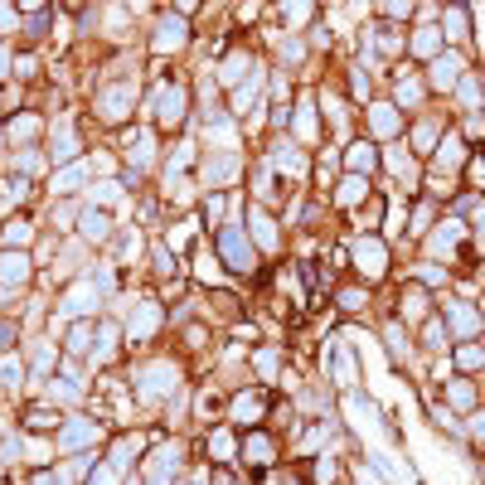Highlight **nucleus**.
Instances as JSON below:
<instances>
[{
	"label": "nucleus",
	"instance_id": "22",
	"mask_svg": "<svg viewBox=\"0 0 485 485\" xmlns=\"http://www.w3.org/2000/svg\"><path fill=\"white\" fill-rule=\"evenodd\" d=\"M73 151H78V136L68 132V127L54 132V161H73Z\"/></svg>",
	"mask_w": 485,
	"mask_h": 485
},
{
	"label": "nucleus",
	"instance_id": "37",
	"mask_svg": "<svg viewBox=\"0 0 485 485\" xmlns=\"http://www.w3.org/2000/svg\"><path fill=\"white\" fill-rule=\"evenodd\" d=\"M437 39H442L437 29H417V39H412V49H417V54H432V49H437Z\"/></svg>",
	"mask_w": 485,
	"mask_h": 485
},
{
	"label": "nucleus",
	"instance_id": "12",
	"mask_svg": "<svg viewBox=\"0 0 485 485\" xmlns=\"http://www.w3.org/2000/svg\"><path fill=\"white\" fill-rule=\"evenodd\" d=\"M25 277H29V257L25 252H5V257H0V282H5V287H20Z\"/></svg>",
	"mask_w": 485,
	"mask_h": 485
},
{
	"label": "nucleus",
	"instance_id": "32",
	"mask_svg": "<svg viewBox=\"0 0 485 485\" xmlns=\"http://www.w3.org/2000/svg\"><path fill=\"white\" fill-rule=\"evenodd\" d=\"M277 165H282L287 175H306V156H301V151H282V156H277Z\"/></svg>",
	"mask_w": 485,
	"mask_h": 485
},
{
	"label": "nucleus",
	"instance_id": "17",
	"mask_svg": "<svg viewBox=\"0 0 485 485\" xmlns=\"http://www.w3.org/2000/svg\"><path fill=\"white\" fill-rule=\"evenodd\" d=\"M247 233L262 242V247H277V228H272V218L262 214V209H252V218H247Z\"/></svg>",
	"mask_w": 485,
	"mask_h": 485
},
{
	"label": "nucleus",
	"instance_id": "26",
	"mask_svg": "<svg viewBox=\"0 0 485 485\" xmlns=\"http://www.w3.org/2000/svg\"><path fill=\"white\" fill-rule=\"evenodd\" d=\"M20 378H25V364H20L15 354H10V359H0V383H5V388H15Z\"/></svg>",
	"mask_w": 485,
	"mask_h": 485
},
{
	"label": "nucleus",
	"instance_id": "39",
	"mask_svg": "<svg viewBox=\"0 0 485 485\" xmlns=\"http://www.w3.org/2000/svg\"><path fill=\"white\" fill-rule=\"evenodd\" d=\"M297 132H301V141H311V136H316V117H311V107L297 112Z\"/></svg>",
	"mask_w": 485,
	"mask_h": 485
},
{
	"label": "nucleus",
	"instance_id": "6",
	"mask_svg": "<svg viewBox=\"0 0 485 485\" xmlns=\"http://www.w3.org/2000/svg\"><path fill=\"white\" fill-rule=\"evenodd\" d=\"M180 471V447H156L146 461V485H170Z\"/></svg>",
	"mask_w": 485,
	"mask_h": 485
},
{
	"label": "nucleus",
	"instance_id": "10",
	"mask_svg": "<svg viewBox=\"0 0 485 485\" xmlns=\"http://www.w3.org/2000/svg\"><path fill=\"white\" fill-rule=\"evenodd\" d=\"M238 156H233V151H218V161H209L204 165V180H209V185H223V180H233V175H238Z\"/></svg>",
	"mask_w": 485,
	"mask_h": 485
},
{
	"label": "nucleus",
	"instance_id": "28",
	"mask_svg": "<svg viewBox=\"0 0 485 485\" xmlns=\"http://www.w3.org/2000/svg\"><path fill=\"white\" fill-rule=\"evenodd\" d=\"M369 122H374V132H378V136H388L393 127H398V117H393L388 107H369Z\"/></svg>",
	"mask_w": 485,
	"mask_h": 485
},
{
	"label": "nucleus",
	"instance_id": "44",
	"mask_svg": "<svg viewBox=\"0 0 485 485\" xmlns=\"http://www.w3.org/2000/svg\"><path fill=\"white\" fill-rule=\"evenodd\" d=\"M388 354H393V359H398V364H403V330H388Z\"/></svg>",
	"mask_w": 485,
	"mask_h": 485
},
{
	"label": "nucleus",
	"instance_id": "43",
	"mask_svg": "<svg viewBox=\"0 0 485 485\" xmlns=\"http://www.w3.org/2000/svg\"><path fill=\"white\" fill-rule=\"evenodd\" d=\"M87 485H117V471H112V466H97V471L87 476Z\"/></svg>",
	"mask_w": 485,
	"mask_h": 485
},
{
	"label": "nucleus",
	"instance_id": "5",
	"mask_svg": "<svg viewBox=\"0 0 485 485\" xmlns=\"http://www.w3.org/2000/svg\"><path fill=\"white\" fill-rule=\"evenodd\" d=\"M97 311V287L92 282H78L68 297L58 301V321H78V316H92Z\"/></svg>",
	"mask_w": 485,
	"mask_h": 485
},
{
	"label": "nucleus",
	"instance_id": "18",
	"mask_svg": "<svg viewBox=\"0 0 485 485\" xmlns=\"http://www.w3.org/2000/svg\"><path fill=\"white\" fill-rule=\"evenodd\" d=\"M262 412H267V403H262L257 393H238V403H233V417H238V422H257Z\"/></svg>",
	"mask_w": 485,
	"mask_h": 485
},
{
	"label": "nucleus",
	"instance_id": "42",
	"mask_svg": "<svg viewBox=\"0 0 485 485\" xmlns=\"http://www.w3.org/2000/svg\"><path fill=\"white\" fill-rule=\"evenodd\" d=\"M68 350H73V354L87 350V325H73V330H68Z\"/></svg>",
	"mask_w": 485,
	"mask_h": 485
},
{
	"label": "nucleus",
	"instance_id": "56",
	"mask_svg": "<svg viewBox=\"0 0 485 485\" xmlns=\"http://www.w3.org/2000/svg\"><path fill=\"white\" fill-rule=\"evenodd\" d=\"M10 340H15V325H0V350H5Z\"/></svg>",
	"mask_w": 485,
	"mask_h": 485
},
{
	"label": "nucleus",
	"instance_id": "20",
	"mask_svg": "<svg viewBox=\"0 0 485 485\" xmlns=\"http://www.w3.org/2000/svg\"><path fill=\"white\" fill-rule=\"evenodd\" d=\"M247 68H257V63H252L247 54H233V58H223V68H218V78H223V82H238L242 73H247Z\"/></svg>",
	"mask_w": 485,
	"mask_h": 485
},
{
	"label": "nucleus",
	"instance_id": "13",
	"mask_svg": "<svg viewBox=\"0 0 485 485\" xmlns=\"http://www.w3.org/2000/svg\"><path fill=\"white\" fill-rule=\"evenodd\" d=\"M87 442H97V427H92V422H78V417L58 432V447H68V452H73V447H87Z\"/></svg>",
	"mask_w": 485,
	"mask_h": 485
},
{
	"label": "nucleus",
	"instance_id": "25",
	"mask_svg": "<svg viewBox=\"0 0 485 485\" xmlns=\"http://www.w3.org/2000/svg\"><path fill=\"white\" fill-rule=\"evenodd\" d=\"M112 350H117V325H102V335H97V345H92V359L102 364V359H112Z\"/></svg>",
	"mask_w": 485,
	"mask_h": 485
},
{
	"label": "nucleus",
	"instance_id": "33",
	"mask_svg": "<svg viewBox=\"0 0 485 485\" xmlns=\"http://www.w3.org/2000/svg\"><path fill=\"white\" fill-rule=\"evenodd\" d=\"M437 161H442V165H461V141H457V136H447V141H442Z\"/></svg>",
	"mask_w": 485,
	"mask_h": 485
},
{
	"label": "nucleus",
	"instance_id": "16",
	"mask_svg": "<svg viewBox=\"0 0 485 485\" xmlns=\"http://www.w3.org/2000/svg\"><path fill=\"white\" fill-rule=\"evenodd\" d=\"M457 78H461V58L457 54H447V58L432 63V82H437V87H457Z\"/></svg>",
	"mask_w": 485,
	"mask_h": 485
},
{
	"label": "nucleus",
	"instance_id": "36",
	"mask_svg": "<svg viewBox=\"0 0 485 485\" xmlns=\"http://www.w3.org/2000/svg\"><path fill=\"white\" fill-rule=\"evenodd\" d=\"M122 194V185H112V180H102V185H92V204H112Z\"/></svg>",
	"mask_w": 485,
	"mask_h": 485
},
{
	"label": "nucleus",
	"instance_id": "19",
	"mask_svg": "<svg viewBox=\"0 0 485 485\" xmlns=\"http://www.w3.org/2000/svg\"><path fill=\"white\" fill-rule=\"evenodd\" d=\"M209 141H218V151H233V122L228 117H209Z\"/></svg>",
	"mask_w": 485,
	"mask_h": 485
},
{
	"label": "nucleus",
	"instance_id": "53",
	"mask_svg": "<svg viewBox=\"0 0 485 485\" xmlns=\"http://www.w3.org/2000/svg\"><path fill=\"white\" fill-rule=\"evenodd\" d=\"M29 461H49V447L44 442H29Z\"/></svg>",
	"mask_w": 485,
	"mask_h": 485
},
{
	"label": "nucleus",
	"instance_id": "51",
	"mask_svg": "<svg viewBox=\"0 0 485 485\" xmlns=\"http://www.w3.org/2000/svg\"><path fill=\"white\" fill-rule=\"evenodd\" d=\"M481 359H485V354L476 350V345H466V350H461V364H466V369H476V364H481Z\"/></svg>",
	"mask_w": 485,
	"mask_h": 485
},
{
	"label": "nucleus",
	"instance_id": "35",
	"mask_svg": "<svg viewBox=\"0 0 485 485\" xmlns=\"http://www.w3.org/2000/svg\"><path fill=\"white\" fill-rule=\"evenodd\" d=\"M29 233H34L29 223H10V228H5V242H10V247H25V242H29Z\"/></svg>",
	"mask_w": 485,
	"mask_h": 485
},
{
	"label": "nucleus",
	"instance_id": "59",
	"mask_svg": "<svg viewBox=\"0 0 485 485\" xmlns=\"http://www.w3.org/2000/svg\"><path fill=\"white\" fill-rule=\"evenodd\" d=\"M481 228H485V204H481Z\"/></svg>",
	"mask_w": 485,
	"mask_h": 485
},
{
	"label": "nucleus",
	"instance_id": "2",
	"mask_svg": "<svg viewBox=\"0 0 485 485\" xmlns=\"http://www.w3.org/2000/svg\"><path fill=\"white\" fill-rule=\"evenodd\" d=\"M132 102H136V82H112V87L97 92V117L102 122H122L132 112Z\"/></svg>",
	"mask_w": 485,
	"mask_h": 485
},
{
	"label": "nucleus",
	"instance_id": "7",
	"mask_svg": "<svg viewBox=\"0 0 485 485\" xmlns=\"http://www.w3.org/2000/svg\"><path fill=\"white\" fill-rule=\"evenodd\" d=\"M354 262H359L364 277H383L388 252H383V242H378V238H359V242H354Z\"/></svg>",
	"mask_w": 485,
	"mask_h": 485
},
{
	"label": "nucleus",
	"instance_id": "23",
	"mask_svg": "<svg viewBox=\"0 0 485 485\" xmlns=\"http://www.w3.org/2000/svg\"><path fill=\"white\" fill-rule=\"evenodd\" d=\"M127 156H132V165L141 170V165H151V136L141 132L136 141H127Z\"/></svg>",
	"mask_w": 485,
	"mask_h": 485
},
{
	"label": "nucleus",
	"instance_id": "41",
	"mask_svg": "<svg viewBox=\"0 0 485 485\" xmlns=\"http://www.w3.org/2000/svg\"><path fill=\"white\" fill-rule=\"evenodd\" d=\"M403 316H407V321L422 316V292H407V297H403Z\"/></svg>",
	"mask_w": 485,
	"mask_h": 485
},
{
	"label": "nucleus",
	"instance_id": "8",
	"mask_svg": "<svg viewBox=\"0 0 485 485\" xmlns=\"http://www.w3.org/2000/svg\"><path fill=\"white\" fill-rule=\"evenodd\" d=\"M156 325H161V306H156V301H141L136 316H132V325H127V335H132V340H151Z\"/></svg>",
	"mask_w": 485,
	"mask_h": 485
},
{
	"label": "nucleus",
	"instance_id": "60",
	"mask_svg": "<svg viewBox=\"0 0 485 485\" xmlns=\"http://www.w3.org/2000/svg\"><path fill=\"white\" fill-rule=\"evenodd\" d=\"M132 485H136V481H132Z\"/></svg>",
	"mask_w": 485,
	"mask_h": 485
},
{
	"label": "nucleus",
	"instance_id": "4",
	"mask_svg": "<svg viewBox=\"0 0 485 485\" xmlns=\"http://www.w3.org/2000/svg\"><path fill=\"white\" fill-rule=\"evenodd\" d=\"M185 112H189V92L180 87V82H175V87L165 82L161 92H156V117H161L165 127H180V122H185Z\"/></svg>",
	"mask_w": 485,
	"mask_h": 485
},
{
	"label": "nucleus",
	"instance_id": "38",
	"mask_svg": "<svg viewBox=\"0 0 485 485\" xmlns=\"http://www.w3.org/2000/svg\"><path fill=\"white\" fill-rule=\"evenodd\" d=\"M54 398H63V403H78V393H82V383H58L54 378V388H49Z\"/></svg>",
	"mask_w": 485,
	"mask_h": 485
},
{
	"label": "nucleus",
	"instance_id": "11",
	"mask_svg": "<svg viewBox=\"0 0 485 485\" xmlns=\"http://www.w3.org/2000/svg\"><path fill=\"white\" fill-rule=\"evenodd\" d=\"M82 238L87 242H107L112 238V218L102 209H82Z\"/></svg>",
	"mask_w": 485,
	"mask_h": 485
},
{
	"label": "nucleus",
	"instance_id": "14",
	"mask_svg": "<svg viewBox=\"0 0 485 485\" xmlns=\"http://www.w3.org/2000/svg\"><path fill=\"white\" fill-rule=\"evenodd\" d=\"M87 170H92V165H82V161L63 165V170L54 175V189H58V194H73V189H82V180H87Z\"/></svg>",
	"mask_w": 485,
	"mask_h": 485
},
{
	"label": "nucleus",
	"instance_id": "15",
	"mask_svg": "<svg viewBox=\"0 0 485 485\" xmlns=\"http://www.w3.org/2000/svg\"><path fill=\"white\" fill-rule=\"evenodd\" d=\"M257 97H262V68H252V78L238 87V97H233V107L238 112H252L257 107Z\"/></svg>",
	"mask_w": 485,
	"mask_h": 485
},
{
	"label": "nucleus",
	"instance_id": "34",
	"mask_svg": "<svg viewBox=\"0 0 485 485\" xmlns=\"http://www.w3.org/2000/svg\"><path fill=\"white\" fill-rule=\"evenodd\" d=\"M457 238H461V223H452V228H442V233L432 238V247H437V252H447V247H457Z\"/></svg>",
	"mask_w": 485,
	"mask_h": 485
},
{
	"label": "nucleus",
	"instance_id": "30",
	"mask_svg": "<svg viewBox=\"0 0 485 485\" xmlns=\"http://www.w3.org/2000/svg\"><path fill=\"white\" fill-rule=\"evenodd\" d=\"M364 175H350V180H345V185H340V204H354V199H364Z\"/></svg>",
	"mask_w": 485,
	"mask_h": 485
},
{
	"label": "nucleus",
	"instance_id": "54",
	"mask_svg": "<svg viewBox=\"0 0 485 485\" xmlns=\"http://www.w3.org/2000/svg\"><path fill=\"white\" fill-rule=\"evenodd\" d=\"M20 170H39V151H25L20 156Z\"/></svg>",
	"mask_w": 485,
	"mask_h": 485
},
{
	"label": "nucleus",
	"instance_id": "21",
	"mask_svg": "<svg viewBox=\"0 0 485 485\" xmlns=\"http://www.w3.org/2000/svg\"><path fill=\"white\" fill-rule=\"evenodd\" d=\"M242 457H247V461H257V466H267V461H272V442L262 437V432H257V437H247V447H242Z\"/></svg>",
	"mask_w": 485,
	"mask_h": 485
},
{
	"label": "nucleus",
	"instance_id": "27",
	"mask_svg": "<svg viewBox=\"0 0 485 485\" xmlns=\"http://www.w3.org/2000/svg\"><path fill=\"white\" fill-rule=\"evenodd\" d=\"M350 170H354V175L374 170V146H354V151H350Z\"/></svg>",
	"mask_w": 485,
	"mask_h": 485
},
{
	"label": "nucleus",
	"instance_id": "58",
	"mask_svg": "<svg viewBox=\"0 0 485 485\" xmlns=\"http://www.w3.org/2000/svg\"><path fill=\"white\" fill-rule=\"evenodd\" d=\"M5 73H10V54L0 49V78H5Z\"/></svg>",
	"mask_w": 485,
	"mask_h": 485
},
{
	"label": "nucleus",
	"instance_id": "47",
	"mask_svg": "<svg viewBox=\"0 0 485 485\" xmlns=\"http://www.w3.org/2000/svg\"><path fill=\"white\" fill-rule=\"evenodd\" d=\"M287 20H292V25H306V20H311V5H287Z\"/></svg>",
	"mask_w": 485,
	"mask_h": 485
},
{
	"label": "nucleus",
	"instance_id": "31",
	"mask_svg": "<svg viewBox=\"0 0 485 485\" xmlns=\"http://www.w3.org/2000/svg\"><path fill=\"white\" fill-rule=\"evenodd\" d=\"M34 132H39V117H15V122H10V136H15V141H29Z\"/></svg>",
	"mask_w": 485,
	"mask_h": 485
},
{
	"label": "nucleus",
	"instance_id": "50",
	"mask_svg": "<svg viewBox=\"0 0 485 485\" xmlns=\"http://www.w3.org/2000/svg\"><path fill=\"white\" fill-rule=\"evenodd\" d=\"M49 364H54V350H49V345H39V350H34V369H49Z\"/></svg>",
	"mask_w": 485,
	"mask_h": 485
},
{
	"label": "nucleus",
	"instance_id": "45",
	"mask_svg": "<svg viewBox=\"0 0 485 485\" xmlns=\"http://www.w3.org/2000/svg\"><path fill=\"white\" fill-rule=\"evenodd\" d=\"M257 374H277V350H262V354H257Z\"/></svg>",
	"mask_w": 485,
	"mask_h": 485
},
{
	"label": "nucleus",
	"instance_id": "3",
	"mask_svg": "<svg viewBox=\"0 0 485 485\" xmlns=\"http://www.w3.org/2000/svg\"><path fill=\"white\" fill-rule=\"evenodd\" d=\"M218 247H223V262L233 272H252L257 262H252V247H247V233H242L238 223H228L223 233H218Z\"/></svg>",
	"mask_w": 485,
	"mask_h": 485
},
{
	"label": "nucleus",
	"instance_id": "40",
	"mask_svg": "<svg viewBox=\"0 0 485 485\" xmlns=\"http://www.w3.org/2000/svg\"><path fill=\"white\" fill-rule=\"evenodd\" d=\"M209 452H218V461H228V452H233V437H228V432H214Z\"/></svg>",
	"mask_w": 485,
	"mask_h": 485
},
{
	"label": "nucleus",
	"instance_id": "49",
	"mask_svg": "<svg viewBox=\"0 0 485 485\" xmlns=\"http://www.w3.org/2000/svg\"><path fill=\"white\" fill-rule=\"evenodd\" d=\"M340 306H345V311H359V306H364V292H340Z\"/></svg>",
	"mask_w": 485,
	"mask_h": 485
},
{
	"label": "nucleus",
	"instance_id": "52",
	"mask_svg": "<svg viewBox=\"0 0 485 485\" xmlns=\"http://www.w3.org/2000/svg\"><path fill=\"white\" fill-rule=\"evenodd\" d=\"M15 452H20V437H5V447H0V457L15 461Z\"/></svg>",
	"mask_w": 485,
	"mask_h": 485
},
{
	"label": "nucleus",
	"instance_id": "46",
	"mask_svg": "<svg viewBox=\"0 0 485 485\" xmlns=\"http://www.w3.org/2000/svg\"><path fill=\"white\" fill-rule=\"evenodd\" d=\"M29 422H34V427H54L58 417L49 412V407H34V412H29Z\"/></svg>",
	"mask_w": 485,
	"mask_h": 485
},
{
	"label": "nucleus",
	"instance_id": "48",
	"mask_svg": "<svg viewBox=\"0 0 485 485\" xmlns=\"http://www.w3.org/2000/svg\"><path fill=\"white\" fill-rule=\"evenodd\" d=\"M393 170H398V175H412V156H407V151H393Z\"/></svg>",
	"mask_w": 485,
	"mask_h": 485
},
{
	"label": "nucleus",
	"instance_id": "57",
	"mask_svg": "<svg viewBox=\"0 0 485 485\" xmlns=\"http://www.w3.org/2000/svg\"><path fill=\"white\" fill-rule=\"evenodd\" d=\"M34 485H68V481H63V476H39Z\"/></svg>",
	"mask_w": 485,
	"mask_h": 485
},
{
	"label": "nucleus",
	"instance_id": "1",
	"mask_svg": "<svg viewBox=\"0 0 485 485\" xmlns=\"http://www.w3.org/2000/svg\"><path fill=\"white\" fill-rule=\"evenodd\" d=\"M175 383H180V369L170 359H156V364L136 369V393L141 398H165V393H175Z\"/></svg>",
	"mask_w": 485,
	"mask_h": 485
},
{
	"label": "nucleus",
	"instance_id": "55",
	"mask_svg": "<svg viewBox=\"0 0 485 485\" xmlns=\"http://www.w3.org/2000/svg\"><path fill=\"white\" fill-rule=\"evenodd\" d=\"M15 25V10H10V5H0V29H10Z\"/></svg>",
	"mask_w": 485,
	"mask_h": 485
},
{
	"label": "nucleus",
	"instance_id": "9",
	"mask_svg": "<svg viewBox=\"0 0 485 485\" xmlns=\"http://www.w3.org/2000/svg\"><path fill=\"white\" fill-rule=\"evenodd\" d=\"M185 39H189V29H185V20H165L161 29H156V54H170V49H185Z\"/></svg>",
	"mask_w": 485,
	"mask_h": 485
},
{
	"label": "nucleus",
	"instance_id": "29",
	"mask_svg": "<svg viewBox=\"0 0 485 485\" xmlns=\"http://www.w3.org/2000/svg\"><path fill=\"white\" fill-rule=\"evenodd\" d=\"M335 383H345V388L354 383V359L345 350H335Z\"/></svg>",
	"mask_w": 485,
	"mask_h": 485
},
{
	"label": "nucleus",
	"instance_id": "24",
	"mask_svg": "<svg viewBox=\"0 0 485 485\" xmlns=\"http://www.w3.org/2000/svg\"><path fill=\"white\" fill-rule=\"evenodd\" d=\"M447 316H452V325H457L461 335H471V330H476V316H471V311H466V306H457V301H447Z\"/></svg>",
	"mask_w": 485,
	"mask_h": 485
}]
</instances>
